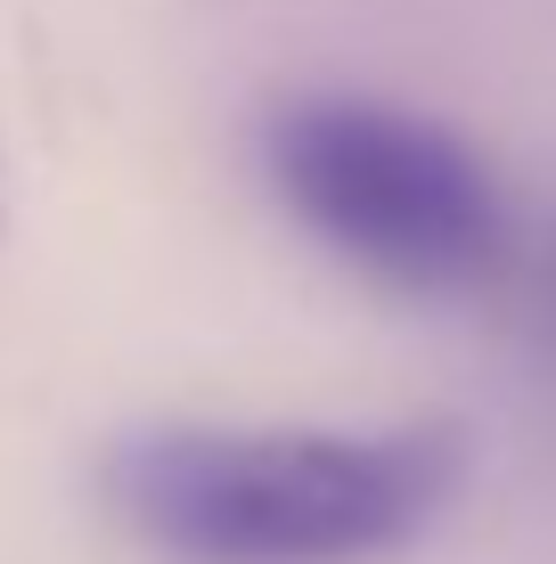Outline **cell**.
I'll use <instances>...</instances> for the list:
<instances>
[{
	"label": "cell",
	"instance_id": "cell-1",
	"mask_svg": "<svg viewBox=\"0 0 556 564\" xmlns=\"http://www.w3.org/2000/svg\"><path fill=\"white\" fill-rule=\"evenodd\" d=\"M458 491L467 434L450 417H156L99 451L107 523L181 564H369L426 540Z\"/></svg>",
	"mask_w": 556,
	"mask_h": 564
},
{
	"label": "cell",
	"instance_id": "cell-4",
	"mask_svg": "<svg viewBox=\"0 0 556 564\" xmlns=\"http://www.w3.org/2000/svg\"><path fill=\"white\" fill-rule=\"evenodd\" d=\"M0 229H9V205H0Z\"/></svg>",
	"mask_w": 556,
	"mask_h": 564
},
{
	"label": "cell",
	"instance_id": "cell-3",
	"mask_svg": "<svg viewBox=\"0 0 556 564\" xmlns=\"http://www.w3.org/2000/svg\"><path fill=\"white\" fill-rule=\"evenodd\" d=\"M508 286H515V327H524V352H532V368L556 384V221L541 229V238L515 246Z\"/></svg>",
	"mask_w": 556,
	"mask_h": 564
},
{
	"label": "cell",
	"instance_id": "cell-2",
	"mask_svg": "<svg viewBox=\"0 0 556 564\" xmlns=\"http://www.w3.org/2000/svg\"><path fill=\"white\" fill-rule=\"evenodd\" d=\"M262 181L303 238L393 295H475L508 279L515 213L450 123L360 90H303L262 123Z\"/></svg>",
	"mask_w": 556,
	"mask_h": 564
}]
</instances>
